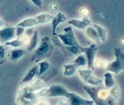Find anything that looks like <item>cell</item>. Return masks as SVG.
<instances>
[{
  "label": "cell",
  "mask_w": 124,
  "mask_h": 105,
  "mask_svg": "<svg viewBox=\"0 0 124 105\" xmlns=\"http://www.w3.org/2000/svg\"><path fill=\"white\" fill-rule=\"evenodd\" d=\"M54 47L51 43L50 37H45L41 39V44L33 51L31 57V62H38L42 60L50 57L54 51Z\"/></svg>",
  "instance_id": "6da1fadb"
},
{
  "label": "cell",
  "mask_w": 124,
  "mask_h": 105,
  "mask_svg": "<svg viewBox=\"0 0 124 105\" xmlns=\"http://www.w3.org/2000/svg\"><path fill=\"white\" fill-rule=\"evenodd\" d=\"M69 92L64 86L61 85H53L48 89H44L40 91L39 96L42 97H65L68 98Z\"/></svg>",
  "instance_id": "7a4b0ae2"
},
{
  "label": "cell",
  "mask_w": 124,
  "mask_h": 105,
  "mask_svg": "<svg viewBox=\"0 0 124 105\" xmlns=\"http://www.w3.org/2000/svg\"><path fill=\"white\" fill-rule=\"evenodd\" d=\"M64 34H57L55 35L58 38L61 39V41L64 45L66 46H73L78 47L80 48V49L81 50L82 52L84 53L85 48L84 47H82L78 44L76 40V38L75 37L74 33L72 30V27L71 26H68L67 28H65L64 30Z\"/></svg>",
  "instance_id": "3957f363"
},
{
  "label": "cell",
  "mask_w": 124,
  "mask_h": 105,
  "mask_svg": "<svg viewBox=\"0 0 124 105\" xmlns=\"http://www.w3.org/2000/svg\"><path fill=\"white\" fill-rule=\"evenodd\" d=\"M114 51L116 60L108 65L106 70L117 74L122 70H124V53L122 52L120 48H115Z\"/></svg>",
  "instance_id": "277c9868"
},
{
  "label": "cell",
  "mask_w": 124,
  "mask_h": 105,
  "mask_svg": "<svg viewBox=\"0 0 124 105\" xmlns=\"http://www.w3.org/2000/svg\"><path fill=\"white\" fill-rule=\"evenodd\" d=\"M53 41L55 43V44L58 47H59L62 49L64 53L66 55V56H74L76 55H79L82 53V52L80 48L78 47L73 46H66L64 45L63 43L61 42V41L58 39L57 37H54L53 38Z\"/></svg>",
  "instance_id": "5b68a950"
},
{
  "label": "cell",
  "mask_w": 124,
  "mask_h": 105,
  "mask_svg": "<svg viewBox=\"0 0 124 105\" xmlns=\"http://www.w3.org/2000/svg\"><path fill=\"white\" fill-rule=\"evenodd\" d=\"M97 48L95 44H91L88 48H85L84 53H85V56L87 60V67L89 69L93 70L94 67V62L95 54L97 51Z\"/></svg>",
  "instance_id": "8992f818"
},
{
  "label": "cell",
  "mask_w": 124,
  "mask_h": 105,
  "mask_svg": "<svg viewBox=\"0 0 124 105\" xmlns=\"http://www.w3.org/2000/svg\"><path fill=\"white\" fill-rule=\"evenodd\" d=\"M84 89L89 94L93 103H95L96 105H108V103L106 101L100 98V97L98 96V89L97 88L90 87V86H85L84 87Z\"/></svg>",
  "instance_id": "52a82bcc"
},
{
  "label": "cell",
  "mask_w": 124,
  "mask_h": 105,
  "mask_svg": "<svg viewBox=\"0 0 124 105\" xmlns=\"http://www.w3.org/2000/svg\"><path fill=\"white\" fill-rule=\"evenodd\" d=\"M16 28L7 27L0 30V42L5 43L15 39Z\"/></svg>",
  "instance_id": "ba28073f"
},
{
  "label": "cell",
  "mask_w": 124,
  "mask_h": 105,
  "mask_svg": "<svg viewBox=\"0 0 124 105\" xmlns=\"http://www.w3.org/2000/svg\"><path fill=\"white\" fill-rule=\"evenodd\" d=\"M70 105H93V101L85 99L75 93H70L69 96Z\"/></svg>",
  "instance_id": "9c48e42d"
},
{
  "label": "cell",
  "mask_w": 124,
  "mask_h": 105,
  "mask_svg": "<svg viewBox=\"0 0 124 105\" xmlns=\"http://www.w3.org/2000/svg\"><path fill=\"white\" fill-rule=\"evenodd\" d=\"M69 24H71L75 28H77L80 30H84V28L91 25V21L89 20L88 17L84 16L82 20L71 19L69 21Z\"/></svg>",
  "instance_id": "30bf717a"
},
{
  "label": "cell",
  "mask_w": 124,
  "mask_h": 105,
  "mask_svg": "<svg viewBox=\"0 0 124 105\" xmlns=\"http://www.w3.org/2000/svg\"><path fill=\"white\" fill-rule=\"evenodd\" d=\"M39 70V65H33L30 70H28V72H27V74L25 75L23 79H22V81L21 82V85H23V83H27L29 82L31 80L33 79V78L36 76H38Z\"/></svg>",
  "instance_id": "8fae6325"
},
{
  "label": "cell",
  "mask_w": 124,
  "mask_h": 105,
  "mask_svg": "<svg viewBox=\"0 0 124 105\" xmlns=\"http://www.w3.org/2000/svg\"><path fill=\"white\" fill-rule=\"evenodd\" d=\"M67 19V17L64 14H63L62 13H59L57 15H56L55 17H54V18L52 19V34L53 35H55L56 33V29L57 28V26H59V24H60L62 22H64L66 21Z\"/></svg>",
  "instance_id": "7c38bea8"
},
{
  "label": "cell",
  "mask_w": 124,
  "mask_h": 105,
  "mask_svg": "<svg viewBox=\"0 0 124 105\" xmlns=\"http://www.w3.org/2000/svg\"><path fill=\"white\" fill-rule=\"evenodd\" d=\"M26 53V51L22 49H15L10 50L8 52V57L12 61L16 62L21 58L24 54Z\"/></svg>",
  "instance_id": "4fadbf2b"
},
{
  "label": "cell",
  "mask_w": 124,
  "mask_h": 105,
  "mask_svg": "<svg viewBox=\"0 0 124 105\" xmlns=\"http://www.w3.org/2000/svg\"><path fill=\"white\" fill-rule=\"evenodd\" d=\"M37 24H39L38 21L36 18L34 17V18L26 19L25 20L23 21L22 22H19L17 26H21V27H23V28H30V27H32V26H34Z\"/></svg>",
  "instance_id": "5bb4252c"
},
{
  "label": "cell",
  "mask_w": 124,
  "mask_h": 105,
  "mask_svg": "<svg viewBox=\"0 0 124 105\" xmlns=\"http://www.w3.org/2000/svg\"><path fill=\"white\" fill-rule=\"evenodd\" d=\"M85 31H86L87 35L88 36L89 38H90V39L93 40V41L96 42H101V41H100V39H99L98 33H97L96 29L94 28H93V26H92V27H87V28H86Z\"/></svg>",
  "instance_id": "9a60e30c"
},
{
  "label": "cell",
  "mask_w": 124,
  "mask_h": 105,
  "mask_svg": "<svg viewBox=\"0 0 124 105\" xmlns=\"http://www.w3.org/2000/svg\"><path fill=\"white\" fill-rule=\"evenodd\" d=\"M92 26L96 29L100 41L101 42H105L106 41V37H107V31L104 28H103L100 26H98L96 24H93Z\"/></svg>",
  "instance_id": "2e32d148"
},
{
  "label": "cell",
  "mask_w": 124,
  "mask_h": 105,
  "mask_svg": "<svg viewBox=\"0 0 124 105\" xmlns=\"http://www.w3.org/2000/svg\"><path fill=\"white\" fill-rule=\"evenodd\" d=\"M64 75L66 76H70L73 75L76 72L77 68L78 67L74 63L64 65Z\"/></svg>",
  "instance_id": "e0dca14e"
},
{
  "label": "cell",
  "mask_w": 124,
  "mask_h": 105,
  "mask_svg": "<svg viewBox=\"0 0 124 105\" xmlns=\"http://www.w3.org/2000/svg\"><path fill=\"white\" fill-rule=\"evenodd\" d=\"M37 42H38V31L36 30V31H34L32 37L30 39V42H29V44H28V47H27V49L29 51H33L34 49L35 48L37 44Z\"/></svg>",
  "instance_id": "ac0fdd59"
},
{
  "label": "cell",
  "mask_w": 124,
  "mask_h": 105,
  "mask_svg": "<svg viewBox=\"0 0 124 105\" xmlns=\"http://www.w3.org/2000/svg\"><path fill=\"white\" fill-rule=\"evenodd\" d=\"M35 18L38 21L39 24H46L47 22H50L54 18V16H52L49 14H42L40 15L35 17Z\"/></svg>",
  "instance_id": "d6986e66"
},
{
  "label": "cell",
  "mask_w": 124,
  "mask_h": 105,
  "mask_svg": "<svg viewBox=\"0 0 124 105\" xmlns=\"http://www.w3.org/2000/svg\"><path fill=\"white\" fill-rule=\"evenodd\" d=\"M39 74H38V76L41 77L43 74L46 73L49 69H50L52 66L50 65V64L46 61H44L42 62L39 63Z\"/></svg>",
  "instance_id": "ffe728a7"
},
{
  "label": "cell",
  "mask_w": 124,
  "mask_h": 105,
  "mask_svg": "<svg viewBox=\"0 0 124 105\" xmlns=\"http://www.w3.org/2000/svg\"><path fill=\"white\" fill-rule=\"evenodd\" d=\"M72 63L75 64L77 67L85 66L87 65V60L84 55H79L76 59L73 60Z\"/></svg>",
  "instance_id": "44dd1931"
},
{
  "label": "cell",
  "mask_w": 124,
  "mask_h": 105,
  "mask_svg": "<svg viewBox=\"0 0 124 105\" xmlns=\"http://www.w3.org/2000/svg\"><path fill=\"white\" fill-rule=\"evenodd\" d=\"M78 73H79L82 79L85 82L91 76L93 75L92 74H93V70H91V69L90 70H80L78 71Z\"/></svg>",
  "instance_id": "7402d4cb"
},
{
  "label": "cell",
  "mask_w": 124,
  "mask_h": 105,
  "mask_svg": "<svg viewBox=\"0 0 124 105\" xmlns=\"http://www.w3.org/2000/svg\"><path fill=\"white\" fill-rule=\"evenodd\" d=\"M23 42L20 39H14L13 41H8V42H7L5 43V44L6 46H12V47H14V48H19L21 46H23Z\"/></svg>",
  "instance_id": "603a6c76"
},
{
  "label": "cell",
  "mask_w": 124,
  "mask_h": 105,
  "mask_svg": "<svg viewBox=\"0 0 124 105\" xmlns=\"http://www.w3.org/2000/svg\"><path fill=\"white\" fill-rule=\"evenodd\" d=\"M105 85L108 89L111 88L114 85V80L111 73L108 72L105 74Z\"/></svg>",
  "instance_id": "cb8c5ba5"
},
{
  "label": "cell",
  "mask_w": 124,
  "mask_h": 105,
  "mask_svg": "<svg viewBox=\"0 0 124 105\" xmlns=\"http://www.w3.org/2000/svg\"><path fill=\"white\" fill-rule=\"evenodd\" d=\"M87 83H89L90 85H97L100 84L102 82V80L100 79H98L97 77H94V76H91V77H89V79H87V81H85Z\"/></svg>",
  "instance_id": "d4e9b609"
},
{
  "label": "cell",
  "mask_w": 124,
  "mask_h": 105,
  "mask_svg": "<svg viewBox=\"0 0 124 105\" xmlns=\"http://www.w3.org/2000/svg\"><path fill=\"white\" fill-rule=\"evenodd\" d=\"M25 29L23 27H21V26H17L16 28V35L18 39H20L21 36L22 34L24 32Z\"/></svg>",
  "instance_id": "484cf974"
},
{
  "label": "cell",
  "mask_w": 124,
  "mask_h": 105,
  "mask_svg": "<svg viewBox=\"0 0 124 105\" xmlns=\"http://www.w3.org/2000/svg\"><path fill=\"white\" fill-rule=\"evenodd\" d=\"M31 1L35 5L37 6L38 7H42V5H43V1L42 0H31Z\"/></svg>",
  "instance_id": "4316f807"
},
{
  "label": "cell",
  "mask_w": 124,
  "mask_h": 105,
  "mask_svg": "<svg viewBox=\"0 0 124 105\" xmlns=\"http://www.w3.org/2000/svg\"><path fill=\"white\" fill-rule=\"evenodd\" d=\"M5 56V49L3 46L0 45V58H3Z\"/></svg>",
  "instance_id": "83f0119b"
},
{
  "label": "cell",
  "mask_w": 124,
  "mask_h": 105,
  "mask_svg": "<svg viewBox=\"0 0 124 105\" xmlns=\"http://www.w3.org/2000/svg\"><path fill=\"white\" fill-rule=\"evenodd\" d=\"M34 31H33V29H31V28L27 29V30L25 31L26 35H27V36H28V37H31V35H33V33H34Z\"/></svg>",
  "instance_id": "f1b7e54d"
},
{
  "label": "cell",
  "mask_w": 124,
  "mask_h": 105,
  "mask_svg": "<svg viewBox=\"0 0 124 105\" xmlns=\"http://www.w3.org/2000/svg\"><path fill=\"white\" fill-rule=\"evenodd\" d=\"M4 24H5V23H4V22L3 21L0 19V28H1V27H3V26H4Z\"/></svg>",
  "instance_id": "f546056e"
},
{
  "label": "cell",
  "mask_w": 124,
  "mask_h": 105,
  "mask_svg": "<svg viewBox=\"0 0 124 105\" xmlns=\"http://www.w3.org/2000/svg\"><path fill=\"white\" fill-rule=\"evenodd\" d=\"M59 105H68L67 104H65V103H61Z\"/></svg>",
  "instance_id": "4dcf8cb0"
},
{
  "label": "cell",
  "mask_w": 124,
  "mask_h": 105,
  "mask_svg": "<svg viewBox=\"0 0 124 105\" xmlns=\"http://www.w3.org/2000/svg\"></svg>",
  "instance_id": "1f68e13d"
}]
</instances>
